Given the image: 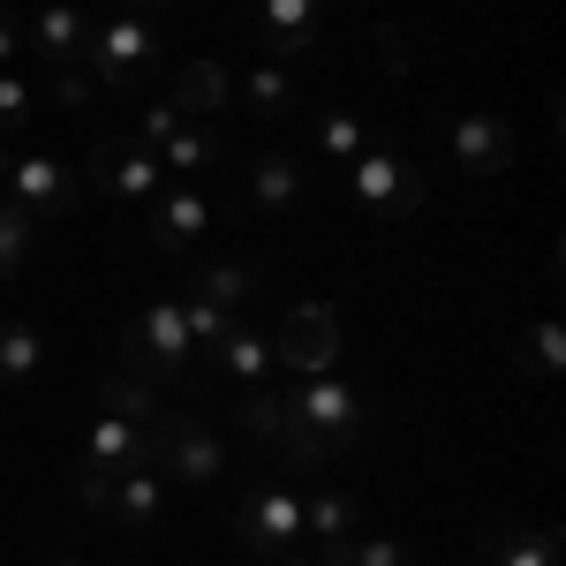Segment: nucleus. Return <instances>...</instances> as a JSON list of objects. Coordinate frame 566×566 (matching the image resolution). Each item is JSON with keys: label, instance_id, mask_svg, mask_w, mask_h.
I'll return each instance as SVG.
<instances>
[{"label": "nucleus", "instance_id": "c85d7f7f", "mask_svg": "<svg viewBox=\"0 0 566 566\" xmlns=\"http://www.w3.org/2000/svg\"><path fill=\"white\" fill-rule=\"evenodd\" d=\"M39 114V76L31 69H0V136H15Z\"/></svg>", "mask_w": 566, "mask_h": 566}, {"label": "nucleus", "instance_id": "412c9836", "mask_svg": "<svg viewBox=\"0 0 566 566\" xmlns=\"http://www.w3.org/2000/svg\"><path fill=\"white\" fill-rule=\"evenodd\" d=\"M491 566H559V536L536 528V522L491 528Z\"/></svg>", "mask_w": 566, "mask_h": 566}, {"label": "nucleus", "instance_id": "6ab92c4d", "mask_svg": "<svg viewBox=\"0 0 566 566\" xmlns=\"http://www.w3.org/2000/svg\"><path fill=\"white\" fill-rule=\"evenodd\" d=\"M212 363H219V378H234L242 392H258L264 378L280 370V363H272V340H264V333H250V325H234V333L212 348Z\"/></svg>", "mask_w": 566, "mask_h": 566}, {"label": "nucleus", "instance_id": "58836bf2", "mask_svg": "<svg viewBox=\"0 0 566 566\" xmlns=\"http://www.w3.org/2000/svg\"><path fill=\"white\" fill-rule=\"evenodd\" d=\"M53 566H84V559H53Z\"/></svg>", "mask_w": 566, "mask_h": 566}, {"label": "nucleus", "instance_id": "f704fd0d", "mask_svg": "<svg viewBox=\"0 0 566 566\" xmlns=\"http://www.w3.org/2000/svg\"><path fill=\"white\" fill-rule=\"evenodd\" d=\"M15 53H23V23L0 8V69H15Z\"/></svg>", "mask_w": 566, "mask_h": 566}, {"label": "nucleus", "instance_id": "ddd939ff", "mask_svg": "<svg viewBox=\"0 0 566 566\" xmlns=\"http://www.w3.org/2000/svg\"><path fill=\"white\" fill-rule=\"evenodd\" d=\"M317 23H325V0H258V45L264 61H295L317 45Z\"/></svg>", "mask_w": 566, "mask_h": 566}, {"label": "nucleus", "instance_id": "f3484780", "mask_svg": "<svg viewBox=\"0 0 566 566\" xmlns=\"http://www.w3.org/2000/svg\"><path fill=\"white\" fill-rule=\"evenodd\" d=\"M234 98V76L219 69V61H189L175 76V114L181 122H219V106Z\"/></svg>", "mask_w": 566, "mask_h": 566}, {"label": "nucleus", "instance_id": "2eb2a0df", "mask_svg": "<svg viewBox=\"0 0 566 566\" xmlns=\"http://www.w3.org/2000/svg\"><path fill=\"white\" fill-rule=\"evenodd\" d=\"M303 197H310V167L295 151H258L250 159V205L258 212H295Z\"/></svg>", "mask_w": 566, "mask_h": 566}, {"label": "nucleus", "instance_id": "72a5a7b5", "mask_svg": "<svg viewBox=\"0 0 566 566\" xmlns=\"http://www.w3.org/2000/svg\"><path fill=\"white\" fill-rule=\"evenodd\" d=\"M106 469H84V461H76V499H84V506H106Z\"/></svg>", "mask_w": 566, "mask_h": 566}, {"label": "nucleus", "instance_id": "7c9ffc66", "mask_svg": "<svg viewBox=\"0 0 566 566\" xmlns=\"http://www.w3.org/2000/svg\"><path fill=\"white\" fill-rule=\"evenodd\" d=\"M175 129H181L175 98H151V106L136 114V144H151V151H159V144H167V136H175Z\"/></svg>", "mask_w": 566, "mask_h": 566}, {"label": "nucleus", "instance_id": "a211bd4d", "mask_svg": "<svg viewBox=\"0 0 566 566\" xmlns=\"http://www.w3.org/2000/svg\"><path fill=\"white\" fill-rule=\"evenodd\" d=\"M219 159H227V136H219L212 122H181V129L159 144V167L181 175V181H197L205 167H219Z\"/></svg>", "mask_w": 566, "mask_h": 566}, {"label": "nucleus", "instance_id": "473e14b6", "mask_svg": "<svg viewBox=\"0 0 566 566\" xmlns=\"http://www.w3.org/2000/svg\"><path fill=\"white\" fill-rule=\"evenodd\" d=\"M53 98H61V106H91V76L84 69H61V76H53Z\"/></svg>", "mask_w": 566, "mask_h": 566}, {"label": "nucleus", "instance_id": "aec40b11", "mask_svg": "<svg viewBox=\"0 0 566 566\" xmlns=\"http://www.w3.org/2000/svg\"><path fill=\"white\" fill-rule=\"evenodd\" d=\"M303 528L333 552V544H348L355 536V499L348 491H333V483H310L303 491Z\"/></svg>", "mask_w": 566, "mask_h": 566}, {"label": "nucleus", "instance_id": "bb28decb", "mask_svg": "<svg viewBox=\"0 0 566 566\" xmlns=\"http://www.w3.org/2000/svg\"><path fill=\"white\" fill-rule=\"evenodd\" d=\"M317 566H416V552L400 536H348V544H333Z\"/></svg>", "mask_w": 566, "mask_h": 566}, {"label": "nucleus", "instance_id": "7ed1b4c3", "mask_svg": "<svg viewBox=\"0 0 566 566\" xmlns=\"http://www.w3.org/2000/svg\"><path fill=\"white\" fill-rule=\"evenodd\" d=\"M151 469L159 483H181V491H205V483L227 476V446L205 416H189V408H167L159 416V431H151Z\"/></svg>", "mask_w": 566, "mask_h": 566}, {"label": "nucleus", "instance_id": "a878e982", "mask_svg": "<svg viewBox=\"0 0 566 566\" xmlns=\"http://www.w3.org/2000/svg\"><path fill=\"white\" fill-rule=\"evenodd\" d=\"M31 250H39V219L0 197V280H15V272L31 264Z\"/></svg>", "mask_w": 566, "mask_h": 566}, {"label": "nucleus", "instance_id": "dca6fc26", "mask_svg": "<svg viewBox=\"0 0 566 566\" xmlns=\"http://www.w3.org/2000/svg\"><path fill=\"white\" fill-rule=\"evenodd\" d=\"M159 506H167L159 469H122V476L106 483V506H98V514H114V528H151Z\"/></svg>", "mask_w": 566, "mask_h": 566}, {"label": "nucleus", "instance_id": "c9c22d12", "mask_svg": "<svg viewBox=\"0 0 566 566\" xmlns=\"http://www.w3.org/2000/svg\"><path fill=\"white\" fill-rule=\"evenodd\" d=\"M98 8H129V0H98ZM144 15H159V8H175V0H136Z\"/></svg>", "mask_w": 566, "mask_h": 566}, {"label": "nucleus", "instance_id": "b1692460", "mask_svg": "<svg viewBox=\"0 0 566 566\" xmlns=\"http://www.w3.org/2000/svg\"><path fill=\"white\" fill-rule=\"evenodd\" d=\"M514 370H522V378H559V370H566V325H559V317H536V325L522 333Z\"/></svg>", "mask_w": 566, "mask_h": 566}, {"label": "nucleus", "instance_id": "39448f33", "mask_svg": "<svg viewBox=\"0 0 566 566\" xmlns=\"http://www.w3.org/2000/svg\"><path fill=\"white\" fill-rule=\"evenodd\" d=\"M234 536H242V552H258V559H280L295 536H303V491L280 476H258L242 491V514H234Z\"/></svg>", "mask_w": 566, "mask_h": 566}, {"label": "nucleus", "instance_id": "20e7f679", "mask_svg": "<svg viewBox=\"0 0 566 566\" xmlns=\"http://www.w3.org/2000/svg\"><path fill=\"white\" fill-rule=\"evenodd\" d=\"M348 189H355V205L370 219H386V227H400L408 212H423V167L400 159V151H386V144H363L348 159Z\"/></svg>", "mask_w": 566, "mask_h": 566}, {"label": "nucleus", "instance_id": "f03ea898", "mask_svg": "<svg viewBox=\"0 0 566 566\" xmlns=\"http://www.w3.org/2000/svg\"><path fill=\"white\" fill-rule=\"evenodd\" d=\"M234 423H242L250 438H264V446L287 461V476H325V469L340 461V453H333V446H325V438L287 408V392H264V386L242 392V400H234Z\"/></svg>", "mask_w": 566, "mask_h": 566}, {"label": "nucleus", "instance_id": "393cba45", "mask_svg": "<svg viewBox=\"0 0 566 566\" xmlns=\"http://www.w3.org/2000/svg\"><path fill=\"white\" fill-rule=\"evenodd\" d=\"M242 98H250L258 114H295V106H303V91H295V76H287L280 61H258V69L242 76Z\"/></svg>", "mask_w": 566, "mask_h": 566}, {"label": "nucleus", "instance_id": "4be33fe9", "mask_svg": "<svg viewBox=\"0 0 566 566\" xmlns=\"http://www.w3.org/2000/svg\"><path fill=\"white\" fill-rule=\"evenodd\" d=\"M98 408L106 416H129L136 431H159V386H144V378H129V370H114V378H98Z\"/></svg>", "mask_w": 566, "mask_h": 566}, {"label": "nucleus", "instance_id": "e433bc0d", "mask_svg": "<svg viewBox=\"0 0 566 566\" xmlns=\"http://www.w3.org/2000/svg\"><path fill=\"white\" fill-rule=\"evenodd\" d=\"M264 566H310V559H287V552H280V559H264Z\"/></svg>", "mask_w": 566, "mask_h": 566}, {"label": "nucleus", "instance_id": "f8f14e48", "mask_svg": "<svg viewBox=\"0 0 566 566\" xmlns=\"http://www.w3.org/2000/svg\"><path fill=\"white\" fill-rule=\"evenodd\" d=\"M446 151H453V167L461 175H506L514 167V129H506V114H461L453 129H446Z\"/></svg>", "mask_w": 566, "mask_h": 566}, {"label": "nucleus", "instance_id": "5701e85b", "mask_svg": "<svg viewBox=\"0 0 566 566\" xmlns=\"http://www.w3.org/2000/svg\"><path fill=\"white\" fill-rule=\"evenodd\" d=\"M39 363H45V340H39V325H23V317H8V325H0V392H15L23 378H39Z\"/></svg>", "mask_w": 566, "mask_h": 566}, {"label": "nucleus", "instance_id": "4468645a", "mask_svg": "<svg viewBox=\"0 0 566 566\" xmlns=\"http://www.w3.org/2000/svg\"><path fill=\"white\" fill-rule=\"evenodd\" d=\"M84 469H106V476H122V469H151V431H136L129 416H91L84 431Z\"/></svg>", "mask_w": 566, "mask_h": 566}, {"label": "nucleus", "instance_id": "0eeeda50", "mask_svg": "<svg viewBox=\"0 0 566 566\" xmlns=\"http://www.w3.org/2000/svg\"><path fill=\"white\" fill-rule=\"evenodd\" d=\"M91 181H98L114 205L144 212V205L167 189V167H159V151L136 144V136H98V144H91Z\"/></svg>", "mask_w": 566, "mask_h": 566}, {"label": "nucleus", "instance_id": "cd10ccee", "mask_svg": "<svg viewBox=\"0 0 566 566\" xmlns=\"http://www.w3.org/2000/svg\"><path fill=\"white\" fill-rule=\"evenodd\" d=\"M189 287H197L205 303H219L227 317H234V310L250 303V287H258V272H250V264H205V272H197Z\"/></svg>", "mask_w": 566, "mask_h": 566}, {"label": "nucleus", "instance_id": "6e6552de", "mask_svg": "<svg viewBox=\"0 0 566 566\" xmlns=\"http://www.w3.org/2000/svg\"><path fill=\"white\" fill-rule=\"evenodd\" d=\"M212 219H219L212 189H197V181H167V189L144 205V242H151L159 258H181V250H189Z\"/></svg>", "mask_w": 566, "mask_h": 566}, {"label": "nucleus", "instance_id": "c756f323", "mask_svg": "<svg viewBox=\"0 0 566 566\" xmlns=\"http://www.w3.org/2000/svg\"><path fill=\"white\" fill-rule=\"evenodd\" d=\"M363 144H370V129H363L355 114H340V106H325V114H317V151H325V159H340V167H348Z\"/></svg>", "mask_w": 566, "mask_h": 566}, {"label": "nucleus", "instance_id": "423d86ee", "mask_svg": "<svg viewBox=\"0 0 566 566\" xmlns=\"http://www.w3.org/2000/svg\"><path fill=\"white\" fill-rule=\"evenodd\" d=\"M280 392H287V408H295L333 453H348L355 438L370 431V408H363V392H355L340 370H325V378H295V386H280Z\"/></svg>", "mask_w": 566, "mask_h": 566}, {"label": "nucleus", "instance_id": "9d476101", "mask_svg": "<svg viewBox=\"0 0 566 566\" xmlns=\"http://www.w3.org/2000/svg\"><path fill=\"white\" fill-rule=\"evenodd\" d=\"M91 45V8L76 0H39L23 15V53H39V69H84Z\"/></svg>", "mask_w": 566, "mask_h": 566}, {"label": "nucleus", "instance_id": "1a4fd4ad", "mask_svg": "<svg viewBox=\"0 0 566 566\" xmlns=\"http://www.w3.org/2000/svg\"><path fill=\"white\" fill-rule=\"evenodd\" d=\"M272 363L295 370V378H325V370H340V317H333L325 303L287 310V325H280V340H272Z\"/></svg>", "mask_w": 566, "mask_h": 566}, {"label": "nucleus", "instance_id": "f257e3e1", "mask_svg": "<svg viewBox=\"0 0 566 566\" xmlns=\"http://www.w3.org/2000/svg\"><path fill=\"white\" fill-rule=\"evenodd\" d=\"M84 69H91V84H106V91H136L151 69H159V15H144V8L91 15Z\"/></svg>", "mask_w": 566, "mask_h": 566}, {"label": "nucleus", "instance_id": "4c0bfd02", "mask_svg": "<svg viewBox=\"0 0 566 566\" xmlns=\"http://www.w3.org/2000/svg\"><path fill=\"white\" fill-rule=\"evenodd\" d=\"M0 181H8V144H0Z\"/></svg>", "mask_w": 566, "mask_h": 566}, {"label": "nucleus", "instance_id": "9b49d317", "mask_svg": "<svg viewBox=\"0 0 566 566\" xmlns=\"http://www.w3.org/2000/svg\"><path fill=\"white\" fill-rule=\"evenodd\" d=\"M8 205H23L39 227L45 219H69L76 212V175L53 151H23V159H8Z\"/></svg>", "mask_w": 566, "mask_h": 566}, {"label": "nucleus", "instance_id": "2f4dec72", "mask_svg": "<svg viewBox=\"0 0 566 566\" xmlns=\"http://www.w3.org/2000/svg\"><path fill=\"white\" fill-rule=\"evenodd\" d=\"M370 39H378V69H386V76H408V69H416V61H408V39H400L392 23H378Z\"/></svg>", "mask_w": 566, "mask_h": 566}]
</instances>
